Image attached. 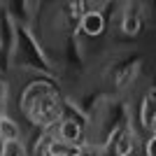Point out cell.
Wrapping results in <instances>:
<instances>
[{
    "instance_id": "obj_6",
    "label": "cell",
    "mask_w": 156,
    "mask_h": 156,
    "mask_svg": "<svg viewBox=\"0 0 156 156\" xmlns=\"http://www.w3.org/2000/svg\"><path fill=\"white\" fill-rule=\"evenodd\" d=\"M77 28H79V33H84L86 37H100L105 33V28H107L105 12L103 9H91V7H89V9L82 14Z\"/></svg>"
},
{
    "instance_id": "obj_3",
    "label": "cell",
    "mask_w": 156,
    "mask_h": 156,
    "mask_svg": "<svg viewBox=\"0 0 156 156\" xmlns=\"http://www.w3.org/2000/svg\"><path fill=\"white\" fill-rule=\"evenodd\" d=\"M21 114H23L35 128L51 130L54 126L63 119V93H61V89H54V91L40 96L37 100L33 105H28Z\"/></svg>"
},
{
    "instance_id": "obj_2",
    "label": "cell",
    "mask_w": 156,
    "mask_h": 156,
    "mask_svg": "<svg viewBox=\"0 0 156 156\" xmlns=\"http://www.w3.org/2000/svg\"><path fill=\"white\" fill-rule=\"evenodd\" d=\"M128 112H126V105L121 100H105V103H98V147L100 149H110L112 140L121 133L124 128H128Z\"/></svg>"
},
{
    "instance_id": "obj_8",
    "label": "cell",
    "mask_w": 156,
    "mask_h": 156,
    "mask_svg": "<svg viewBox=\"0 0 156 156\" xmlns=\"http://www.w3.org/2000/svg\"><path fill=\"white\" fill-rule=\"evenodd\" d=\"M140 68H142V61H126V63H119L112 72V82L117 89H126L128 84H133L137 77H140Z\"/></svg>"
},
{
    "instance_id": "obj_12",
    "label": "cell",
    "mask_w": 156,
    "mask_h": 156,
    "mask_svg": "<svg viewBox=\"0 0 156 156\" xmlns=\"http://www.w3.org/2000/svg\"><path fill=\"white\" fill-rule=\"evenodd\" d=\"M0 156H30L28 147L23 140H9V142H0Z\"/></svg>"
},
{
    "instance_id": "obj_11",
    "label": "cell",
    "mask_w": 156,
    "mask_h": 156,
    "mask_svg": "<svg viewBox=\"0 0 156 156\" xmlns=\"http://www.w3.org/2000/svg\"><path fill=\"white\" fill-rule=\"evenodd\" d=\"M9 140H21V126L5 110L0 112V142H9Z\"/></svg>"
},
{
    "instance_id": "obj_4",
    "label": "cell",
    "mask_w": 156,
    "mask_h": 156,
    "mask_svg": "<svg viewBox=\"0 0 156 156\" xmlns=\"http://www.w3.org/2000/svg\"><path fill=\"white\" fill-rule=\"evenodd\" d=\"M14 40H16V21L7 9V2H0V77L7 68H12Z\"/></svg>"
},
{
    "instance_id": "obj_7",
    "label": "cell",
    "mask_w": 156,
    "mask_h": 156,
    "mask_svg": "<svg viewBox=\"0 0 156 156\" xmlns=\"http://www.w3.org/2000/svg\"><path fill=\"white\" fill-rule=\"evenodd\" d=\"M82 130H84V126H79L75 119H68V117H63L58 121V124L51 128V135L56 137V140H61V142H65V144H82L84 140H82Z\"/></svg>"
},
{
    "instance_id": "obj_9",
    "label": "cell",
    "mask_w": 156,
    "mask_h": 156,
    "mask_svg": "<svg viewBox=\"0 0 156 156\" xmlns=\"http://www.w3.org/2000/svg\"><path fill=\"white\" fill-rule=\"evenodd\" d=\"M137 119H140V126L147 133H154V128H156V93H154V89H149V91L144 93L142 103H140Z\"/></svg>"
},
{
    "instance_id": "obj_14",
    "label": "cell",
    "mask_w": 156,
    "mask_h": 156,
    "mask_svg": "<svg viewBox=\"0 0 156 156\" xmlns=\"http://www.w3.org/2000/svg\"><path fill=\"white\" fill-rule=\"evenodd\" d=\"M7 98H9V84L0 77V112H5L7 107Z\"/></svg>"
},
{
    "instance_id": "obj_10",
    "label": "cell",
    "mask_w": 156,
    "mask_h": 156,
    "mask_svg": "<svg viewBox=\"0 0 156 156\" xmlns=\"http://www.w3.org/2000/svg\"><path fill=\"white\" fill-rule=\"evenodd\" d=\"M110 147H112V156H133V154H135V147H137L133 130L124 128L114 140H112Z\"/></svg>"
},
{
    "instance_id": "obj_5",
    "label": "cell",
    "mask_w": 156,
    "mask_h": 156,
    "mask_svg": "<svg viewBox=\"0 0 156 156\" xmlns=\"http://www.w3.org/2000/svg\"><path fill=\"white\" fill-rule=\"evenodd\" d=\"M147 16H144V7L140 2H126L121 9V33L128 37H137L144 30Z\"/></svg>"
},
{
    "instance_id": "obj_15",
    "label": "cell",
    "mask_w": 156,
    "mask_h": 156,
    "mask_svg": "<svg viewBox=\"0 0 156 156\" xmlns=\"http://www.w3.org/2000/svg\"><path fill=\"white\" fill-rule=\"evenodd\" d=\"M154 144H156V133H149L147 140H144V156H156Z\"/></svg>"
},
{
    "instance_id": "obj_1",
    "label": "cell",
    "mask_w": 156,
    "mask_h": 156,
    "mask_svg": "<svg viewBox=\"0 0 156 156\" xmlns=\"http://www.w3.org/2000/svg\"><path fill=\"white\" fill-rule=\"evenodd\" d=\"M12 65H21L26 70H35L42 77L56 79V63L44 49L42 40L35 35L30 23L16 21V40H14V58Z\"/></svg>"
},
{
    "instance_id": "obj_13",
    "label": "cell",
    "mask_w": 156,
    "mask_h": 156,
    "mask_svg": "<svg viewBox=\"0 0 156 156\" xmlns=\"http://www.w3.org/2000/svg\"><path fill=\"white\" fill-rule=\"evenodd\" d=\"M77 156H105V149H100L96 142H82L77 144Z\"/></svg>"
}]
</instances>
